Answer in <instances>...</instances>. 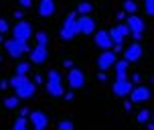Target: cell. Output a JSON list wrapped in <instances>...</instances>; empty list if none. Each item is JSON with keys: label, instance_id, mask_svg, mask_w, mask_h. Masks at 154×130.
Masks as SVG:
<instances>
[{"label": "cell", "instance_id": "cell-1", "mask_svg": "<svg viewBox=\"0 0 154 130\" xmlns=\"http://www.w3.org/2000/svg\"><path fill=\"white\" fill-rule=\"evenodd\" d=\"M47 92L53 98L63 96V77L59 73V69H49V73H47Z\"/></svg>", "mask_w": 154, "mask_h": 130}, {"label": "cell", "instance_id": "cell-2", "mask_svg": "<svg viewBox=\"0 0 154 130\" xmlns=\"http://www.w3.org/2000/svg\"><path fill=\"white\" fill-rule=\"evenodd\" d=\"M4 49H6V53L12 57V59H18V57H23L24 53H29L31 49H29V41H23V39H8L6 43H4Z\"/></svg>", "mask_w": 154, "mask_h": 130}, {"label": "cell", "instance_id": "cell-3", "mask_svg": "<svg viewBox=\"0 0 154 130\" xmlns=\"http://www.w3.org/2000/svg\"><path fill=\"white\" fill-rule=\"evenodd\" d=\"M77 35H79V31H77V14L75 12H69L67 18H65V23H63V27H61V31H59V37L63 41H73Z\"/></svg>", "mask_w": 154, "mask_h": 130}, {"label": "cell", "instance_id": "cell-4", "mask_svg": "<svg viewBox=\"0 0 154 130\" xmlns=\"http://www.w3.org/2000/svg\"><path fill=\"white\" fill-rule=\"evenodd\" d=\"M77 31L83 37H91L97 31V24H95V21L89 14H79L77 16Z\"/></svg>", "mask_w": 154, "mask_h": 130}, {"label": "cell", "instance_id": "cell-5", "mask_svg": "<svg viewBox=\"0 0 154 130\" xmlns=\"http://www.w3.org/2000/svg\"><path fill=\"white\" fill-rule=\"evenodd\" d=\"M126 24H128V29H130L132 37L136 39V41H140V39L144 37V31H146V23L140 18L138 14H130L128 16V21H126Z\"/></svg>", "mask_w": 154, "mask_h": 130}, {"label": "cell", "instance_id": "cell-6", "mask_svg": "<svg viewBox=\"0 0 154 130\" xmlns=\"http://www.w3.org/2000/svg\"><path fill=\"white\" fill-rule=\"evenodd\" d=\"M12 37L23 39V41H29L31 37H35V31H32V24L29 21H18V23L12 27Z\"/></svg>", "mask_w": 154, "mask_h": 130}, {"label": "cell", "instance_id": "cell-7", "mask_svg": "<svg viewBox=\"0 0 154 130\" xmlns=\"http://www.w3.org/2000/svg\"><path fill=\"white\" fill-rule=\"evenodd\" d=\"M112 90H114V94L118 96V98H126V96H130V94H132L134 84H132L128 77H116Z\"/></svg>", "mask_w": 154, "mask_h": 130}, {"label": "cell", "instance_id": "cell-8", "mask_svg": "<svg viewBox=\"0 0 154 130\" xmlns=\"http://www.w3.org/2000/svg\"><path fill=\"white\" fill-rule=\"evenodd\" d=\"M29 122H31L32 130H47L49 126V118L43 110H32L31 114H29Z\"/></svg>", "mask_w": 154, "mask_h": 130}, {"label": "cell", "instance_id": "cell-9", "mask_svg": "<svg viewBox=\"0 0 154 130\" xmlns=\"http://www.w3.org/2000/svg\"><path fill=\"white\" fill-rule=\"evenodd\" d=\"M14 94L20 100H32V98H35V94H37V84L31 81V79H26L24 84H20L18 87H14Z\"/></svg>", "mask_w": 154, "mask_h": 130}, {"label": "cell", "instance_id": "cell-10", "mask_svg": "<svg viewBox=\"0 0 154 130\" xmlns=\"http://www.w3.org/2000/svg\"><path fill=\"white\" fill-rule=\"evenodd\" d=\"M67 81H69L71 90H81L85 85V73L77 67H71L69 73H67Z\"/></svg>", "mask_w": 154, "mask_h": 130}, {"label": "cell", "instance_id": "cell-11", "mask_svg": "<svg viewBox=\"0 0 154 130\" xmlns=\"http://www.w3.org/2000/svg\"><path fill=\"white\" fill-rule=\"evenodd\" d=\"M93 43L100 47L101 51H109V49H114V43H112L109 31H103V29L95 31V35H93Z\"/></svg>", "mask_w": 154, "mask_h": 130}, {"label": "cell", "instance_id": "cell-12", "mask_svg": "<svg viewBox=\"0 0 154 130\" xmlns=\"http://www.w3.org/2000/svg\"><path fill=\"white\" fill-rule=\"evenodd\" d=\"M116 61H118V57H116V51H101L100 55H97V67H100V71H106V69L114 67Z\"/></svg>", "mask_w": 154, "mask_h": 130}, {"label": "cell", "instance_id": "cell-13", "mask_svg": "<svg viewBox=\"0 0 154 130\" xmlns=\"http://www.w3.org/2000/svg\"><path fill=\"white\" fill-rule=\"evenodd\" d=\"M150 98H152V92H150V87H146V85H136L130 94L132 104H142V102H148Z\"/></svg>", "mask_w": 154, "mask_h": 130}, {"label": "cell", "instance_id": "cell-14", "mask_svg": "<svg viewBox=\"0 0 154 130\" xmlns=\"http://www.w3.org/2000/svg\"><path fill=\"white\" fill-rule=\"evenodd\" d=\"M29 55H31L32 63L41 65V63H45L47 59H49V49H47V45H35L31 51H29Z\"/></svg>", "mask_w": 154, "mask_h": 130}, {"label": "cell", "instance_id": "cell-15", "mask_svg": "<svg viewBox=\"0 0 154 130\" xmlns=\"http://www.w3.org/2000/svg\"><path fill=\"white\" fill-rule=\"evenodd\" d=\"M57 10V4L55 0H38V16L43 18H51Z\"/></svg>", "mask_w": 154, "mask_h": 130}, {"label": "cell", "instance_id": "cell-16", "mask_svg": "<svg viewBox=\"0 0 154 130\" xmlns=\"http://www.w3.org/2000/svg\"><path fill=\"white\" fill-rule=\"evenodd\" d=\"M142 57V45L140 43H132L128 49H124V59L130 63H136Z\"/></svg>", "mask_w": 154, "mask_h": 130}, {"label": "cell", "instance_id": "cell-17", "mask_svg": "<svg viewBox=\"0 0 154 130\" xmlns=\"http://www.w3.org/2000/svg\"><path fill=\"white\" fill-rule=\"evenodd\" d=\"M116 77H128V69H130V61H126V59H120V61H116Z\"/></svg>", "mask_w": 154, "mask_h": 130}, {"label": "cell", "instance_id": "cell-18", "mask_svg": "<svg viewBox=\"0 0 154 130\" xmlns=\"http://www.w3.org/2000/svg\"><path fill=\"white\" fill-rule=\"evenodd\" d=\"M29 118L26 116H18L14 122H12V130H29Z\"/></svg>", "mask_w": 154, "mask_h": 130}, {"label": "cell", "instance_id": "cell-19", "mask_svg": "<svg viewBox=\"0 0 154 130\" xmlns=\"http://www.w3.org/2000/svg\"><path fill=\"white\" fill-rule=\"evenodd\" d=\"M124 12L128 16L136 14V12H138V2H136V0H124Z\"/></svg>", "mask_w": 154, "mask_h": 130}, {"label": "cell", "instance_id": "cell-20", "mask_svg": "<svg viewBox=\"0 0 154 130\" xmlns=\"http://www.w3.org/2000/svg\"><path fill=\"white\" fill-rule=\"evenodd\" d=\"M31 71V63H26V61H18L14 65V73L16 75H26Z\"/></svg>", "mask_w": 154, "mask_h": 130}, {"label": "cell", "instance_id": "cell-21", "mask_svg": "<svg viewBox=\"0 0 154 130\" xmlns=\"http://www.w3.org/2000/svg\"><path fill=\"white\" fill-rule=\"evenodd\" d=\"M150 120H152V112L150 110H140L138 116H136V122L138 124H148Z\"/></svg>", "mask_w": 154, "mask_h": 130}, {"label": "cell", "instance_id": "cell-22", "mask_svg": "<svg viewBox=\"0 0 154 130\" xmlns=\"http://www.w3.org/2000/svg\"><path fill=\"white\" fill-rule=\"evenodd\" d=\"M91 10H93V4L87 2V0H81V2L77 4V12H79V14H89Z\"/></svg>", "mask_w": 154, "mask_h": 130}, {"label": "cell", "instance_id": "cell-23", "mask_svg": "<svg viewBox=\"0 0 154 130\" xmlns=\"http://www.w3.org/2000/svg\"><path fill=\"white\" fill-rule=\"evenodd\" d=\"M18 104H20V98L18 96H10V98H4V108H8V110H14V108H18Z\"/></svg>", "mask_w": 154, "mask_h": 130}, {"label": "cell", "instance_id": "cell-24", "mask_svg": "<svg viewBox=\"0 0 154 130\" xmlns=\"http://www.w3.org/2000/svg\"><path fill=\"white\" fill-rule=\"evenodd\" d=\"M109 37H112V43H114V45H122V43H124V37L120 35V31H118L116 27L109 29Z\"/></svg>", "mask_w": 154, "mask_h": 130}, {"label": "cell", "instance_id": "cell-25", "mask_svg": "<svg viewBox=\"0 0 154 130\" xmlns=\"http://www.w3.org/2000/svg\"><path fill=\"white\" fill-rule=\"evenodd\" d=\"M26 79H29L26 75H16V73H14V75L10 77L8 81H10V85H12V87H18V85H20V84H24Z\"/></svg>", "mask_w": 154, "mask_h": 130}, {"label": "cell", "instance_id": "cell-26", "mask_svg": "<svg viewBox=\"0 0 154 130\" xmlns=\"http://www.w3.org/2000/svg\"><path fill=\"white\" fill-rule=\"evenodd\" d=\"M57 130H75V124L71 120H59L57 122Z\"/></svg>", "mask_w": 154, "mask_h": 130}, {"label": "cell", "instance_id": "cell-27", "mask_svg": "<svg viewBox=\"0 0 154 130\" xmlns=\"http://www.w3.org/2000/svg\"><path fill=\"white\" fill-rule=\"evenodd\" d=\"M35 39H37V45H47V43H49V35H47L45 31L35 33Z\"/></svg>", "mask_w": 154, "mask_h": 130}, {"label": "cell", "instance_id": "cell-28", "mask_svg": "<svg viewBox=\"0 0 154 130\" xmlns=\"http://www.w3.org/2000/svg\"><path fill=\"white\" fill-rule=\"evenodd\" d=\"M144 12L146 16H154V0H144Z\"/></svg>", "mask_w": 154, "mask_h": 130}, {"label": "cell", "instance_id": "cell-29", "mask_svg": "<svg viewBox=\"0 0 154 130\" xmlns=\"http://www.w3.org/2000/svg\"><path fill=\"white\" fill-rule=\"evenodd\" d=\"M116 29H118V31H120V35H122V37L124 39H126V37H128V35H132V33H130V29H128V24H126V23H120V24H116Z\"/></svg>", "mask_w": 154, "mask_h": 130}, {"label": "cell", "instance_id": "cell-30", "mask_svg": "<svg viewBox=\"0 0 154 130\" xmlns=\"http://www.w3.org/2000/svg\"><path fill=\"white\" fill-rule=\"evenodd\" d=\"M10 31V24L4 21V18H0V35H4V33Z\"/></svg>", "mask_w": 154, "mask_h": 130}, {"label": "cell", "instance_id": "cell-31", "mask_svg": "<svg viewBox=\"0 0 154 130\" xmlns=\"http://www.w3.org/2000/svg\"><path fill=\"white\" fill-rule=\"evenodd\" d=\"M18 4H20L23 8H31V4H32V2H31V0H18Z\"/></svg>", "mask_w": 154, "mask_h": 130}, {"label": "cell", "instance_id": "cell-32", "mask_svg": "<svg viewBox=\"0 0 154 130\" xmlns=\"http://www.w3.org/2000/svg\"><path fill=\"white\" fill-rule=\"evenodd\" d=\"M12 16H14L16 21H24V18H23V16H24V12H20V10H14V14H12Z\"/></svg>", "mask_w": 154, "mask_h": 130}, {"label": "cell", "instance_id": "cell-33", "mask_svg": "<svg viewBox=\"0 0 154 130\" xmlns=\"http://www.w3.org/2000/svg\"><path fill=\"white\" fill-rule=\"evenodd\" d=\"M130 81H132V84H138V81H140V75H138V73H134Z\"/></svg>", "mask_w": 154, "mask_h": 130}, {"label": "cell", "instance_id": "cell-34", "mask_svg": "<svg viewBox=\"0 0 154 130\" xmlns=\"http://www.w3.org/2000/svg\"><path fill=\"white\" fill-rule=\"evenodd\" d=\"M8 85H10V81H8V79H2V84H0V87H2V90H6Z\"/></svg>", "mask_w": 154, "mask_h": 130}, {"label": "cell", "instance_id": "cell-35", "mask_svg": "<svg viewBox=\"0 0 154 130\" xmlns=\"http://www.w3.org/2000/svg\"><path fill=\"white\" fill-rule=\"evenodd\" d=\"M112 51H116V53H120V51H124V45H114V49Z\"/></svg>", "mask_w": 154, "mask_h": 130}, {"label": "cell", "instance_id": "cell-36", "mask_svg": "<svg viewBox=\"0 0 154 130\" xmlns=\"http://www.w3.org/2000/svg\"><path fill=\"white\" fill-rule=\"evenodd\" d=\"M63 65H65V67H67V69H71V67H73V61H71V59H67V61L63 63Z\"/></svg>", "mask_w": 154, "mask_h": 130}, {"label": "cell", "instance_id": "cell-37", "mask_svg": "<svg viewBox=\"0 0 154 130\" xmlns=\"http://www.w3.org/2000/svg\"><path fill=\"white\" fill-rule=\"evenodd\" d=\"M65 100H67V102H71V100H73V92H67V94H65Z\"/></svg>", "mask_w": 154, "mask_h": 130}, {"label": "cell", "instance_id": "cell-38", "mask_svg": "<svg viewBox=\"0 0 154 130\" xmlns=\"http://www.w3.org/2000/svg\"><path fill=\"white\" fill-rule=\"evenodd\" d=\"M124 108H126V110H130V108H132V102H130V100H126V102H124Z\"/></svg>", "mask_w": 154, "mask_h": 130}, {"label": "cell", "instance_id": "cell-39", "mask_svg": "<svg viewBox=\"0 0 154 130\" xmlns=\"http://www.w3.org/2000/svg\"><path fill=\"white\" fill-rule=\"evenodd\" d=\"M2 61H4V55H2V53H0V63H2Z\"/></svg>", "mask_w": 154, "mask_h": 130}, {"label": "cell", "instance_id": "cell-40", "mask_svg": "<svg viewBox=\"0 0 154 130\" xmlns=\"http://www.w3.org/2000/svg\"><path fill=\"white\" fill-rule=\"evenodd\" d=\"M150 81H152V85H154V75H152V77H150Z\"/></svg>", "mask_w": 154, "mask_h": 130}, {"label": "cell", "instance_id": "cell-41", "mask_svg": "<svg viewBox=\"0 0 154 130\" xmlns=\"http://www.w3.org/2000/svg\"><path fill=\"white\" fill-rule=\"evenodd\" d=\"M152 122H154V112H152Z\"/></svg>", "mask_w": 154, "mask_h": 130}, {"label": "cell", "instance_id": "cell-42", "mask_svg": "<svg viewBox=\"0 0 154 130\" xmlns=\"http://www.w3.org/2000/svg\"><path fill=\"white\" fill-rule=\"evenodd\" d=\"M152 124H154V122H152Z\"/></svg>", "mask_w": 154, "mask_h": 130}]
</instances>
